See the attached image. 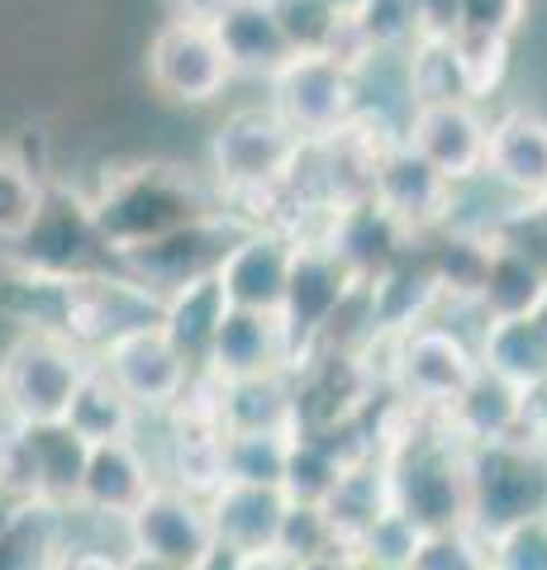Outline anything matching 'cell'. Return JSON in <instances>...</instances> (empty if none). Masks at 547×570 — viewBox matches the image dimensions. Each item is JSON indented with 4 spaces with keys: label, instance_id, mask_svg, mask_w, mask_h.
<instances>
[{
    "label": "cell",
    "instance_id": "cell-1",
    "mask_svg": "<svg viewBox=\"0 0 547 570\" xmlns=\"http://www.w3.org/2000/svg\"><path fill=\"white\" fill-rule=\"evenodd\" d=\"M419 419L381 452L385 471H391V499H395L400 513H410V519L429 532V538L467 532L471 528L467 448L448 433L443 414H433V423H419Z\"/></svg>",
    "mask_w": 547,
    "mask_h": 570
},
{
    "label": "cell",
    "instance_id": "cell-2",
    "mask_svg": "<svg viewBox=\"0 0 547 570\" xmlns=\"http://www.w3.org/2000/svg\"><path fill=\"white\" fill-rule=\"evenodd\" d=\"M201 214H215V209L196 195V186H191V176L182 167H163V163L115 171L105 181V190L91 195V219H96L100 247L115 257H129L134 247L163 238L172 228L201 219Z\"/></svg>",
    "mask_w": 547,
    "mask_h": 570
},
{
    "label": "cell",
    "instance_id": "cell-3",
    "mask_svg": "<svg viewBox=\"0 0 547 570\" xmlns=\"http://www.w3.org/2000/svg\"><path fill=\"white\" fill-rule=\"evenodd\" d=\"M305 153L310 142L272 105H243V110L224 115L209 138V181H215L219 205L243 200V195L291 190L305 167Z\"/></svg>",
    "mask_w": 547,
    "mask_h": 570
},
{
    "label": "cell",
    "instance_id": "cell-4",
    "mask_svg": "<svg viewBox=\"0 0 547 570\" xmlns=\"http://www.w3.org/2000/svg\"><path fill=\"white\" fill-rule=\"evenodd\" d=\"M96 356L62 333H20L0 356V409L14 428L67 423Z\"/></svg>",
    "mask_w": 547,
    "mask_h": 570
},
{
    "label": "cell",
    "instance_id": "cell-5",
    "mask_svg": "<svg viewBox=\"0 0 547 570\" xmlns=\"http://www.w3.org/2000/svg\"><path fill=\"white\" fill-rule=\"evenodd\" d=\"M267 105L310 142H339L362 119V77L329 52H295V58L267 81Z\"/></svg>",
    "mask_w": 547,
    "mask_h": 570
},
{
    "label": "cell",
    "instance_id": "cell-6",
    "mask_svg": "<svg viewBox=\"0 0 547 570\" xmlns=\"http://www.w3.org/2000/svg\"><path fill=\"white\" fill-rule=\"evenodd\" d=\"M476 376H481V352L448 324L429 318V324L395 337L391 390L423 414H448Z\"/></svg>",
    "mask_w": 547,
    "mask_h": 570
},
{
    "label": "cell",
    "instance_id": "cell-7",
    "mask_svg": "<svg viewBox=\"0 0 547 570\" xmlns=\"http://www.w3.org/2000/svg\"><path fill=\"white\" fill-rule=\"evenodd\" d=\"M471 461V528L486 538L509 523L547 513V456L538 442H496L467 452Z\"/></svg>",
    "mask_w": 547,
    "mask_h": 570
},
{
    "label": "cell",
    "instance_id": "cell-8",
    "mask_svg": "<svg viewBox=\"0 0 547 570\" xmlns=\"http://www.w3.org/2000/svg\"><path fill=\"white\" fill-rule=\"evenodd\" d=\"M358 291H362V281L348 272L343 257L324 238H314V234L295 238L291 285H286V299H281V324H286L295 343V366L333 333L339 314L348 309V299Z\"/></svg>",
    "mask_w": 547,
    "mask_h": 570
},
{
    "label": "cell",
    "instance_id": "cell-9",
    "mask_svg": "<svg viewBox=\"0 0 547 570\" xmlns=\"http://www.w3.org/2000/svg\"><path fill=\"white\" fill-rule=\"evenodd\" d=\"M148 86L172 105L201 110L234 86V67L224 58L215 24L167 20L148 39Z\"/></svg>",
    "mask_w": 547,
    "mask_h": 570
},
{
    "label": "cell",
    "instance_id": "cell-10",
    "mask_svg": "<svg viewBox=\"0 0 547 570\" xmlns=\"http://www.w3.org/2000/svg\"><path fill=\"white\" fill-rule=\"evenodd\" d=\"M96 366L125 390L144 414H172V409L186 400L191 381L201 376V371L176 352V343L163 333V324L119 333L115 343H105L96 352Z\"/></svg>",
    "mask_w": 547,
    "mask_h": 570
},
{
    "label": "cell",
    "instance_id": "cell-11",
    "mask_svg": "<svg viewBox=\"0 0 547 570\" xmlns=\"http://www.w3.org/2000/svg\"><path fill=\"white\" fill-rule=\"evenodd\" d=\"M404 142L429 163L443 181L467 190L486 181L490 163V115L476 100L452 105H414L404 119Z\"/></svg>",
    "mask_w": 547,
    "mask_h": 570
},
{
    "label": "cell",
    "instance_id": "cell-12",
    "mask_svg": "<svg viewBox=\"0 0 547 570\" xmlns=\"http://www.w3.org/2000/svg\"><path fill=\"white\" fill-rule=\"evenodd\" d=\"M125 547L138 551V557H157V561L201 570L219 551V538H215V523H209L205 499L176 490L163 480V485L129 513Z\"/></svg>",
    "mask_w": 547,
    "mask_h": 570
},
{
    "label": "cell",
    "instance_id": "cell-13",
    "mask_svg": "<svg viewBox=\"0 0 547 570\" xmlns=\"http://www.w3.org/2000/svg\"><path fill=\"white\" fill-rule=\"evenodd\" d=\"M372 195L395 214L404 234L419 243L443 234L452 224V209H457V186L443 181L404 138L381 153L377 176H372Z\"/></svg>",
    "mask_w": 547,
    "mask_h": 570
},
{
    "label": "cell",
    "instance_id": "cell-14",
    "mask_svg": "<svg viewBox=\"0 0 547 570\" xmlns=\"http://www.w3.org/2000/svg\"><path fill=\"white\" fill-rule=\"evenodd\" d=\"M314 238H324L358 281H377L381 272H391L395 262H404L419 247V238L404 234L400 219L377 200V195H362V200L324 209V224Z\"/></svg>",
    "mask_w": 547,
    "mask_h": 570
},
{
    "label": "cell",
    "instance_id": "cell-15",
    "mask_svg": "<svg viewBox=\"0 0 547 570\" xmlns=\"http://www.w3.org/2000/svg\"><path fill=\"white\" fill-rule=\"evenodd\" d=\"M486 181L500 195H509L515 214L547 205V115L528 110V105H515V110L490 119ZM515 214H509V219H515Z\"/></svg>",
    "mask_w": 547,
    "mask_h": 570
},
{
    "label": "cell",
    "instance_id": "cell-16",
    "mask_svg": "<svg viewBox=\"0 0 547 570\" xmlns=\"http://www.w3.org/2000/svg\"><path fill=\"white\" fill-rule=\"evenodd\" d=\"M291 228H243L219 257V281L234 309H257V314H281L291 285V257H295Z\"/></svg>",
    "mask_w": 547,
    "mask_h": 570
},
{
    "label": "cell",
    "instance_id": "cell-17",
    "mask_svg": "<svg viewBox=\"0 0 547 570\" xmlns=\"http://www.w3.org/2000/svg\"><path fill=\"white\" fill-rule=\"evenodd\" d=\"M157 485H163V475H157L148 452L138 448V438L100 442V448H91V461H86V475H81V494L72 509L96 513V519H115L125 528L129 513L144 504Z\"/></svg>",
    "mask_w": 547,
    "mask_h": 570
},
{
    "label": "cell",
    "instance_id": "cell-18",
    "mask_svg": "<svg viewBox=\"0 0 547 570\" xmlns=\"http://www.w3.org/2000/svg\"><path fill=\"white\" fill-rule=\"evenodd\" d=\"M205 371L215 381H257V376L295 371V343L286 324H281V314L228 309Z\"/></svg>",
    "mask_w": 547,
    "mask_h": 570
},
{
    "label": "cell",
    "instance_id": "cell-19",
    "mask_svg": "<svg viewBox=\"0 0 547 570\" xmlns=\"http://www.w3.org/2000/svg\"><path fill=\"white\" fill-rule=\"evenodd\" d=\"M534 400L538 395H528L515 381L481 366V376L462 390V400L448 409L443 423L467 452L496 448V442H519V433L534 423Z\"/></svg>",
    "mask_w": 547,
    "mask_h": 570
},
{
    "label": "cell",
    "instance_id": "cell-20",
    "mask_svg": "<svg viewBox=\"0 0 547 570\" xmlns=\"http://www.w3.org/2000/svg\"><path fill=\"white\" fill-rule=\"evenodd\" d=\"M205 504H209V523H215L219 547L234 551V557H257V551H276L291 494L281 485H243V480H224Z\"/></svg>",
    "mask_w": 547,
    "mask_h": 570
},
{
    "label": "cell",
    "instance_id": "cell-21",
    "mask_svg": "<svg viewBox=\"0 0 547 570\" xmlns=\"http://www.w3.org/2000/svg\"><path fill=\"white\" fill-rule=\"evenodd\" d=\"M228 295H224V281L219 272H205V276H191L186 285L163 295V333L176 343V352L186 356L196 371L209 366V352H215V337L228 318Z\"/></svg>",
    "mask_w": 547,
    "mask_h": 570
},
{
    "label": "cell",
    "instance_id": "cell-22",
    "mask_svg": "<svg viewBox=\"0 0 547 570\" xmlns=\"http://www.w3.org/2000/svg\"><path fill=\"white\" fill-rule=\"evenodd\" d=\"M100 247L91 200L48 190V209L33 224V234L20 243V262L39 266V272H86V253Z\"/></svg>",
    "mask_w": 547,
    "mask_h": 570
},
{
    "label": "cell",
    "instance_id": "cell-23",
    "mask_svg": "<svg viewBox=\"0 0 547 570\" xmlns=\"http://www.w3.org/2000/svg\"><path fill=\"white\" fill-rule=\"evenodd\" d=\"M543 299H547V266L528 253L524 243L500 234L496 253H490L481 299H476L481 324H496V318H534L543 309Z\"/></svg>",
    "mask_w": 547,
    "mask_h": 570
},
{
    "label": "cell",
    "instance_id": "cell-24",
    "mask_svg": "<svg viewBox=\"0 0 547 570\" xmlns=\"http://www.w3.org/2000/svg\"><path fill=\"white\" fill-rule=\"evenodd\" d=\"M224 58L234 67V77H262L272 81L281 67L295 58V48L286 43L276 14L267 10V0H238V6L224 10V20L215 24Z\"/></svg>",
    "mask_w": 547,
    "mask_h": 570
},
{
    "label": "cell",
    "instance_id": "cell-25",
    "mask_svg": "<svg viewBox=\"0 0 547 570\" xmlns=\"http://www.w3.org/2000/svg\"><path fill=\"white\" fill-rule=\"evenodd\" d=\"M395 499H391V471H385V456L372 452L362 461H352L348 475L339 480V490H333L324 499V513L333 523V538H339V547L358 551L362 538L377 528L381 513H391Z\"/></svg>",
    "mask_w": 547,
    "mask_h": 570
},
{
    "label": "cell",
    "instance_id": "cell-26",
    "mask_svg": "<svg viewBox=\"0 0 547 570\" xmlns=\"http://www.w3.org/2000/svg\"><path fill=\"white\" fill-rule=\"evenodd\" d=\"M67 551V504L20 499L0 528V570H58Z\"/></svg>",
    "mask_w": 547,
    "mask_h": 570
},
{
    "label": "cell",
    "instance_id": "cell-27",
    "mask_svg": "<svg viewBox=\"0 0 547 570\" xmlns=\"http://www.w3.org/2000/svg\"><path fill=\"white\" fill-rule=\"evenodd\" d=\"M476 352H481L486 371L515 381L528 395H538L547 385V328L538 318H496V324H481Z\"/></svg>",
    "mask_w": 547,
    "mask_h": 570
},
{
    "label": "cell",
    "instance_id": "cell-28",
    "mask_svg": "<svg viewBox=\"0 0 547 570\" xmlns=\"http://www.w3.org/2000/svg\"><path fill=\"white\" fill-rule=\"evenodd\" d=\"M224 428L228 433H300L295 371L257 381H224Z\"/></svg>",
    "mask_w": 547,
    "mask_h": 570
},
{
    "label": "cell",
    "instance_id": "cell-29",
    "mask_svg": "<svg viewBox=\"0 0 547 570\" xmlns=\"http://www.w3.org/2000/svg\"><path fill=\"white\" fill-rule=\"evenodd\" d=\"M148 414L138 409L125 390H119L110 376H105L100 366L86 371V381L77 390L72 400V414H67V428L91 442V448H100V442H125V438H138V423H144Z\"/></svg>",
    "mask_w": 547,
    "mask_h": 570
},
{
    "label": "cell",
    "instance_id": "cell-30",
    "mask_svg": "<svg viewBox=\"0 0 547 570\" xmlns=\"http://www.w3.org/2000/svg\"><path fill=\"white\" fill-rule=\"evenodd\" d=\"M43 209H48L43 171L14 153L10 142H0V243L20 247L33 234V224L43 219Z\"/></svg>",
    "mask_w": 547,
    "mask_h": 570
},
{
    "label": "cell",
    "instance_id": "cell-31",
    "mask_svg": "<svg viewBox=\"0 0 547 570\" xmlns=\"http://www.w3.org/2000/svg\"><path fill=\"white\" fill-rule=\"evenodd\" d=\"M358 43L377 58H404L414 43H423V24H419V10L414 0H362L358 10L348 14Z\"/></svg>",
    "mask_w": 547,
    "mask_h": 570
},
{
    "label": "cell",
    "instance_id": "cell-32",
    "mask_svg": "<svg viewBox=\"0 0 547 570\" xmlns=\"http://www.w3.org/2000/svg\"><path fill=\"white\" fill-rule=\"evenodd\" d=\"M404 91L410 105H452L471 100L462 81V62L452 52V39H423L404 52Z\"/></svg>",
    "mask_w": 547,
    "mask_h": 570
},
{
    "label": "cell",
    "instance_id": "cell-33",
    "mask_svg": "<svg viewBox=\"0 0 547 570\" xmlns=\"http://www.w3.org/2000/svg\"><path fill=\"white\" fill-rule=\"evenodd\" d=\"M295 433H228L224 471L243 485H286Z\"/></svg>",
    "mask_w": 547,
    "mask_h": 570
},
{
    "label": "cell",
    "instance_id": "cell-34",
    "mask_svg": "<svg viewBox=\"0 0 547 570\" xmlns=\"http://www.w3.org/2000/svg\"><path fill=\"white\" fill-rule=\"evenodd\" d=\"M267 10L276 14V24L295 52H329L333 58V48L348 29V14L333 10L329 0H267Z\"/></svg>",
    "mask_w": 547,
    "mask_h": 570
},
{
    "label": "cell",
    "instance_id": "cell-35",
    "mask_svg": "<svg viewBox=\"0 0 547 570\" xmlns=\"http://www.w3.org/2000/svg\"><path fill=\"white\" fill-rule=\"evenodd\" d=\"M452 52L462 62L467 96L481 105L505 86L509 62H515V39H496V33H452Z\"/></svg>",
    "mask_w": 547,
    "mask_h": 570
},
{
    "label": "cell",
    "instance_id": "cell-36",
    "mask_svg": "<svg viewBox=\"0 0 547 570\" xmlns=\"http://www.w3.org/2000/svg\"><path fill=\"white\" fill-rule=\"evenodd\" d=\"M423 547H429V532H423L410 513L391 509V513H381L377 528L362 538L358 557H367L381 570H414L419 557H423Z\"/></svg>",
    "mask_w": 547,
    "mask_h": 570
},
{
    "label": "cell",
    "instance_id": "cell-37",
    "mask_svg": "<svg viewBox=\"0 0 547 570\" xmlns=\"http://www.w3.org/2000/svg\"><path fill=\"white\" fill-rule=\"evenodd\" d=\"M486 570H547V513L490 532Z\"/></svg>",
    "mask_w": 547,
    "mask_h": 570
},
{
    "label": "cell",
    "instance_id": "cell-38",
    "mask_svg": "<svg viewBox=\"0 0 547 570\" xmlns=\"http://www.w3.org/2000/svg\"><path fill=\"white\" fill-rule=\"evenodd\" d=\"M333 547H339V538H333V523H329L324 504H295L291 499L286 523H281V542H276L281 557H291L300 566V561L320 557V551H333Z\"/></svg>",
    "mask_w": 547,
    "mask_h": 570
},
{
    "label": "cell",
    "instance_id": "cell-39",
    "mask_svg": "<svg viewBox=\"0 0 547 570\" xmlns=\"http://www.w3.org/2000/svg\"><path fill=\"white\" fill-rule=\"evenodd\" d=\"M528 24V0H457V33L515 39Z\"/></svg>",
    "mask_w": 547,
    "mask_h": 570
},
{
    "label": "cell",
    "instance_id": "cell-40",
    "mask_svg": "<svg viewBox=\"0 0 547 570\" xmlns=\"http://www.w3.org/2000/svg\"><path fill=\"white\" fill-rule=\"evenodd\" d=\"M423 39H452L457 33V0H414Z\"/></svg>",
    "mask_w": 547,
    "mask_h": 570
},
{
    "label": "cell",
    "instance_id": "cell-41",
    "mask_svg": "<svg viewBox=\"0 0 547 570\" xmlns=\"http://www.w3.org/2000/svg\"><path fill=\"white\" fill-rule=\"evenodd\" d=\"M58 570H125V557L110 547H67Z\"/></svg>",
    "mask_w": 547,
    "mask_h": 570
},
{
    "label": "cell",
    "instance_id": "cell-42",
    "mask_svg": "<svg viewBox=\"0 0 547 570\" xmlns=\"http://www.w3.org/2000/svg\"><path fill=\"white\" fill-rule=\"evenodd\" d=\"M228 6H238V0H172V20H191V24H219Z\"/></svg>",
    "mask_w": 547,
    "mask_h": 570
},
{
    "label": "cell",
    "instance_id": "cell-43",
    "mask_svg": "<svg viewBox=\"0 0 547 570\" xmlns=\"http://www.w3.org/2000/svg\"><path fill=\"white\" fill-rule=\"evenodd\" d=\"M295 570H358V551H348V547H333V551H320V557L300 561Z\"/></svg>",
    "mask_w": 547,
    "mask_h": 570
},
{
    "label": "cell",
    "instance_id": "cell-44",
    "mask_svg": "<svg viewBox=\"0 0 547 570\" xmlns=\"http://www.w3.org/2000/svg\"><path fill=\"white\" fill-rule=\"evenodd\" d=\"M238 570H295V561L281 551H257V557H238Z\"/></svg>",
    "mask_w": 547,
    "mask_h": 570
},
{
    "label": "cell",
    "instance_id": "cell-45",
    "mask_svg": "<svg viewBox=\"0 0 547 570\" xmlns=\"http://www.w3.org/2000/svg\"><path fill=\"white\" fill-rule=\"evenodd\" d=\"M125 570H186V566H172V561H157V557H138V551H125Z\"/></svg>",
    "mask_w": 547,
    "mask_h": 570
},
{
    "label": "cell",
    "instance_id": "cell-46",
    "mask_svg": "<svg viewBox=\"0 0 547 570\" xmlns=\"http://www.w3.org/2000/svg\"><path fill=\"white\" fill-rule=\"evenodd\" d=\"M6 480H10V428L0 433V494H10V490H6Z\"/></svg>",
    "mask_w": 547,
    "mask_h": 570
},
{
    "label": "cell",
    "instance_id": "cell-47",
    "mask_svg": "<svg viewBox=\"0 0 547 570\" xmlns=\"http://www.w3.org/2000/svg\"><path fill=\"white\" fill-rule=\"evenodd\" d=\"M201 570H238V557H234V551H224V547H219L215 557H209Z\"/></svg>",
    "mask_w": 547,
    "mask_h": 570
},
{
    "label": "cell",
    "instance_id": "cell-48",
    "mask_svg": "<svg viewBox=\"0 0 547 570\" xmlns=\"http://www.w3.org/2000/svg\"><path fill=\"white\" fill-rule=\"evenodd\" d=\"M20 504V499H10V494H0V528H6V519H10V509Z\"/></svg>",
    "mask_w": 547,
    "mask_h": 570
},
{
    "label": "cell",
    "instance_id": "cell-49",
    "mask_svg": "<svg viewBox=\"0 0 547 570\" xmlns=\"http://www.w3.org/2000/svg\"><path fill=\"white\" fill-rule=\"evenodd\" d=\"M329 6H333V10H343V14H352V10L362 6V0H329Z\"/></svg>",
    "mask_w": 547,
    "mask_h": 570
},
{
    "label": "cell",
    "instance_id": "cell-50",
    "mask_svg": "<svg viewBox=\"0 0 547 570\" xmlns=\"http://www.w3.org/2000/svg\"><path fill=\"white\" fill-rule=\"evenodd\" d=\"M534 318H538V324H543V328H547V299H543V309H538V314H534Z\"/></svg>",
    "mask_w": 547,
    "mask_h": 570
},
{
    "label": "cell",
    "instance_id": "cell-51",
    "mask_svg": "<svg viewBox=\"0 0 547 570\" xmlns=\"http://www.w3.org/2000/svg\"><path fill=\"white\" fill-rule=\"evenodd\" d=\"M358 570H381V566H372V561H367V557H358Z\"/></svg>",
    "mask_w": 547,
    "mask_h": 570
},
{
    "label": "cell",
    "instance_id": "cell-52",
    "mask_svg": "<svg viewBox=\"0 0 547 570\" xmlns=\"http://www.w3.org/2000/svg\"><path fill=\"white\" fill-rule=\"evenodd\" d=\"M538 395H543V400H547V385H543V390H538Z\"/></svg>",
    "mask_w": 547,
    "mask_h": 570
}]
</instances>
